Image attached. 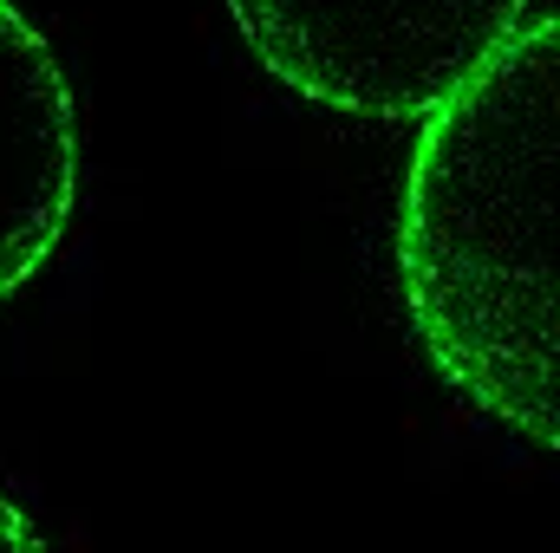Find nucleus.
Here are the masks:
<instances>
[{
    "instance_id": "obj_1",
    "label": "nucleus",
    "mask_w": 560,
    "mask_h": 553,
    "mask_svg": "<svg viewBox=\"0 0 560 553\" xmlns=\"http://www.w3.org/2000/svg\"><path fill=\"white\" fill-rule=\"evenodd\" d=\"M560 20L522 26L418 131L398 280L423 358L476 411L560 443Z\"/></svg>"
},
{
    "instance_id": "obj_2",
    "label": "nucleus",
    "mask_w": 560,
    "mask_h": 553,
    "mask_svg": "<svg viewBox=\"0 0 560 553\" xmlns=\"http://www.w3.org/2000/svg\"><path fill=\"white\" fill-rule=\"evenodd\" d=\"M248 52L306 105L430 118L515 33L528 0H229Z\"/></svg>"
},
{
    "instance_id": "obj_3",
    "label": "nucleus",
    "mask_w": 560,
    "mask_h": 553,
    "mask_svg": "<svg viewBox=\"0 0 560 553\" xmlns=\"http://www.w3.org/2000/svg\"><path fill=\"white\" fill-rule=\"evenodd\" d=\"M79 196V111L39 26L0 0V299L52 261Z\"/></svg>"
},
{
    "instance_id": "obj_4",
    "label": "nucleus",
    "mask_w": 560,
    "mask_h": 553,
    "mask_svg": "<svg viewBox=\"0 0 560 553\" xmlns=\"http://www.w3.org/2000/svg\"><path fill=\"white\" fill-rule=\"evenodd\" d=\"M0 553H46L39 528L26 521V508H13V495H0Z\"/></svg>"
}]
</instances>
